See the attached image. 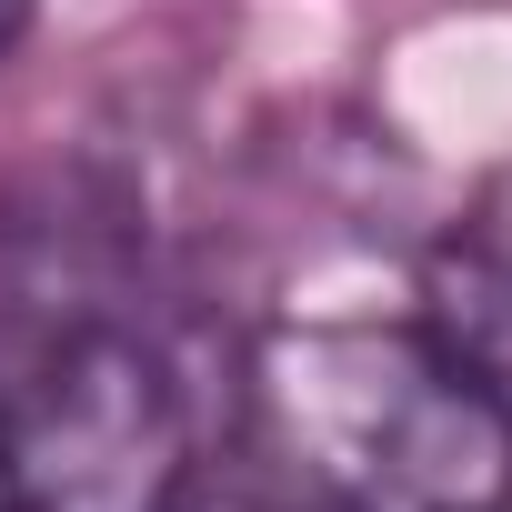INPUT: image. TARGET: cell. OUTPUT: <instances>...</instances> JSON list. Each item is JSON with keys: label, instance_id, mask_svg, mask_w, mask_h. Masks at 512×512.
Returning a JSON list of instances; mask_svg holds the SVG:
<instances>
[{"label": "cell", "instance_id": "6da1fadb", "mask_svg": "<svg viewBox=\"0 0 512 512\" xmlns=\"http://www.w3.org/2000/svg\"><path fill=\"white\" fill-rule=\"evenodd\" d=\"M262 462L312 512H492L512 402L432 322H272L241 352Z\"/></svg>", "mask_w": 512, "mask_h": 512}, {"label": "cell", "instance_id": "8992f818", "mask_svg": "<svg viewBox=\"0 0 512 512\" xmlns=\"http://www.w3.org/2000/svg\"><path fill=\"white\" fill-rule=\"evenodd\" d=\"M492 512H512V492H502V502H492Z\"/></svg>", "mask_w": 512, "mask_h": 512}, {"label": "cell", "instance_id": "277c9868", "mask_svg": "<svg viewBox=\"0 0 512 512\" xmlns=\"http://www.w3.org/2000/svg\"><path fill=\"white\" fill-rule=\"evenodd\" d=\"M171 512H312V502H262V492H201V502H191V492H181Z\"/></svg>", "mask_w": 512, "mask_h": 512}, {"label": "cell", "instance_id": "5b68a950", "mask_svg": "<svg viewBox=\"0 0 512 512\" xmlns=\"http://www.w3.org/2000/svg\"><path fill=\"white\" fill-rule=\"evenodd\" d=\"M31 11H41V0H0V61H11V51L31 41Z\"/></svg>", "mask_w": 512, "mask_h": 512}, {"label": "cell", "instance_id": "3957f363", "mask_svg": "<svg viewBox=\"0 0 512 512\" xmlns=\"http://www.w3.org/2000/svg\"><path fill=\"white\" fill-rule=\"evenodd\" d=\"M422 322L512 402V171L472 191V211L432 241L422 262Z\"/></svg>", "mask_w": 512, "mask_h": 512}, {"label": "cell", "instance_id": "7a4b0ae2", "mask_svg": "<svg viewBox=\"0 0 512 512\" xmlns=\"http://www.w3.org/2000/svg\"><path fill=\"white\" fill-rule=\"evenodd\" d=\"M181 472V382L141 332L91 322L0 382V512H171Z\"/></svg>", "mask_w": 512, "mask_h": 512}]
</instances>
